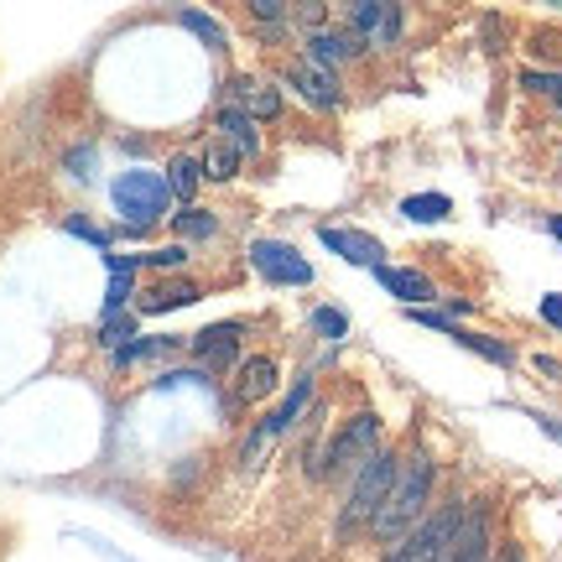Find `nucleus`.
<instances>
[{"label":"nucleus","mask_w":562,"mask_h":562,"mask_svg":"<svg viewBox=\"0 0 562 562\" xmlns=\"http://www.w3.org/2000/svg\"><path fill=\"white\" fill-rule=\"evenodd\" d=\"M349 16H355L360 32H375V42H391L396 32H402V11H396V5H385V0H360Z\"/></svg>","instance_id":"9b49d317"},{"label":"nucleus","mask_w":562,"mask_h":562,"mask_svg":"<svg viewBox=\"0 0 562 562\" xmlns=\"http://www.w3.org/2000/svg\"><path fill=\"white\" fill-rule=\"evenodd\" d=\"M542 318L552 323V328H562V292H552V297H542Z\"/></svg>","instance_id":"c756f323"},{"label":"nucleus","mask_w":562,"mask_h":562,"mask_svg":"<svg viewBox=\"0 0 562 562\" xmlns=\"http://www.w3.org/2000/svg\"><path fill=\"white\" fill-rule=\"evenodd\" d=\"M214 229H220V224L209 220L203 209H182V214H178V235H193V240H209Z\"/></svg>","instance_id":"412c9836"},{"label":"nucleus","mask_w":562,"mask_h":562,"mask_svg":"<svg viewBox=\"0 0 562 562\" xmlns=\"http://www.w3.org/2000/svg\"><path fill=\"white\" fill-rule=\"evenodd\" d=\"M521 89H537V94H552L562 104V74H521Z\"/></svg>","instance_id":"b1692460"},{"label":"nucleus","mask_w":562,"mask_h":562,"mask_svg":"<svg viewBox=\"0 0 562 562\" xmlns=\"http://www.w3.org/2000/svg\"><path fill=\"white\" fill-rule=\"evenodd\" d=\"M178 21L188 26V32H199V37L209 42V47H224V26H220V21H209L203 11H182Z\"/></svg>","instance_id":"aec40b11"},{"label":"nucleus","mask_w":562,"mask_h":562,"mask_svg":"<svg viewBox=\"0 0 562 562\" xmlns=\"http://www.w3.org/2000/svg\"><path fill=\"white\" fill-rule=\"evenodd\" d=\"M281 94H256V115H277Z\"/></svg>","instance_id":"473e14b6"},{"label":"nucleus","mask_w":562,"mask_h":562,"mask_svg":"<svg viewBox=\"0 0 562 562\" xmlns=\"http://www.w3.org/2000/svg\"><path fill=\"white\" fill-rule=\"evenodd\" d=\"M453 339L463 344V349H474V355H484V360H495V364H516V349L510 344H501V339H484V334H453Z\"/></svg>","instance_id":"f3484780"},{"label":"nucleus","mask_w":562,"mask_h":562,"mask_svg":"<svg viewBox=\"0 0 562 562\" xmlns=\"http://www.w3.org/2000/svg\"><path fill=\"white\" fill-rule=\"evenodd\" d=\"M68 235H79V240H89V245H110V235H104V229H94L89 220H68Z\"/></svg>","instance_id":"cd10ccee"},{"label":"nucleus","mask_w":562,"mask_h":562,"mask_svg":"<svg viewBox=\"0 0 562 562\" xmlns=\"http://www.w3.org/2000/svg\"><path fill=\"white\" fill-rule=\"evenodd\" d=\"M188 302H199V286H193V281H167V286H157L140 307H146V313H172V307H188Z\"/></svg>","instance_id":"2eb2a0df"},{"label":"nucleus","mask_w":562,"mask_h":562,"mask_svg":"<svg viewBox=\"0 0 562 562\" xmlns=\"http://www.w3.org/2000/svg\"><path fill=\"white\" fill-rule=\"evenodd\" d=\"M110 261V292H104V318H115L131 297V277H136V256H104Z\"/></svg>","instance_id":"f8f14e48"},{"label":"nucleus","mask_w":562,"mask_h":562,"mask_svg":"<svg viewBox=\"0 0 562 562\" xmlns=\"http://www.w3.org/2000/svg\"><path fill=\"white\" fill-rule=\"evenodd\" d=\"M402 214L417 224H438L453 214V203L442 199V193H412V199H402Z\"/></svg>","instance_id":"dca6fc26"},{"label":"nucleus","mask_w":562,"mask_h":562,"mask_svg":"<svg viewBox=\"0 0 562 562\" xmlns=\"http://www.w3.org/2000/svg\"><path fill=\"white\" fill-rule=\"evenodd\" d=\"M427 495H432V459H427V453H412L406 463H396L391 495H385V505L375 510L370 531H375L381 542H396L406 526L422 521V510H427Z\"/></svg>","instance_id":"f257e3e1"},{"label":"nucleus","mask_w":562,"mask_h":562,"mask_svg":"<svg viewBox=\"0 0 562 562\" xmlns=\"http://www.w3.org/2000/svg\"><path fill=\"white\" fill-rule=\"evenodd\" d=\"M396 453H370L360 463V480L349 490V505H344V531H355V526H370L375 521V510L385 505L391 495V480H396Z\"/></svg>","instance_id":"7ed1b4c3"},{"label":"nucleus","mask_w":562,"mask_h":562,"mask_svg":"<svg viewBox=\"0 0 562 562\" xmlns=\"http://www.w3.org/2000/svg\"><path fill=\"white\" fill-rule=\"evenodd\" d=\"M375 277H381V286L391 292V297L412 302V307H422V302H432V297H438V292H432V281L422 277V271H406V266H381Z\"/></svg>","instance_id":"1a4fd4ad"},{"label":"nucleus","mask_w":562,"mask_h":562,"mask_svg":"<svg viewBox=\"0 0 562 562\" xmlns=\"http://www.w3.org/2000/svg\"><path fill=\"white\" fill-rule=\"evenodd\" d=\"M220 125H224V136L240 146V157H256V131H250V121H245L240 110H224Z\"/></svg>","instance_id":"6ab92c4d"},{"label":"nucleus","mask_w":562,"mask_h":562,"mask_svg":"<svg viewBox=\"0 0 562 562\" xmlns=\"http://www.w3.org/2000/svg\"><path fill=\"white\" fill-rule=\"evenodd\" d=\"M375 432H381V422L370 417V412H360L355 422H344V432L334 438L328 459H323V474H339V469H349L355 459H364V453L375 448Z\"/></svg>","instance_id":"423d86ee"},{"label":"nucleus","mask_w":562,"mask_h":562,"mask_svg":"<svg viewBox=\"0 0 562 562\" xmlns=\"http://www.w3.org/2000/svg\"><path fill=\"white\" fill-rule=\"evenodd\" d=\"M313 328H318L323 339H344V334H349V323H344L339 307H318V313H313Z\"/></svg>","instance_id":"4be33fe9"},{"label":"nucleus","mask_w":562,"mask_h":562,"mask_svg":"<svg viewBox=\"0 0 562 562\" xmlns=\"http://www.w3.org/2000/svg\"><path fill=\"white\" fill-rule=\"evenodd\" d=\"M495 562H526V558H521V547H505V552H501Z\"/></svg>","instance_id":"72a5a7b5"},{"label":"nucleus","mask_w":562,"mask_h":562,"mask_svg":"<svg viewBox=\"0 0 562 562\" xmlns=\"http://www.w3.org/2000/svg\"><path fill=\"white\" fill-rule=\"evenodd\" d=\"M344 53H349V42H344V37H313V58H323V63H339Z\"/></svg>","instance_id":"a878e982"},{"label":"nucleus","mask_w":562,"mask_h":562,"mask_svg":"<svg viewBox=\"0 0 562 562\" xmlns=\"http://www.w3.org/2000/svg\"><path fill=\"white\" fill-rule=\"evenodd\" d=\"M240 323H209L203 334H193V355L203 364H229L235 360V344H240Z\"/></svg>","instance_id":"6e6552de"},{"label":"nucleus","mask_w":562,"mask_h":562,"mask_svg":"<svg viewBox=\"0 0 562 562\" xmlns=\"http://www.w3.org/2000/svg\"><path fill=\"white\" fill-rule=\"evenodd\" d=\"M146 261H151V266H161V271H172V266H182V261H188V250H182V245H167V250H151Z\"/></svg>","instance_id":"bb28decb"},{"label":"nucleus","mask_w":562,"mask_h":562,"mask_svg":"<svg viewBox=\"0 0 562 562\" xmlns=\"http://www.w3.org/2000/svg\"><path fill=\"white\" fill-rule=\"evenodd\" d=\"M307 396H313V385H307V381L292 385V391H286V402H281L277 412H271V417H266L261 438H277V432H286V427H292V417H297L302 406H307Z\"/></svg>","instance_id":"4468645a"},{"label":"nucleus","mask_w":562,"mask_h":562,"mask_svg":"<svg viewBox=\"0 0 562 562\" xmlns=\"http://www.w3.org/2000/svg\"><path fill=\"white\" fill-rule=\"evenodd\" d=\"M125 334H131V323L125 318H104V344H121Z\"/></svg>","instance_id":"7c9ffc66"},{"label":"nucleus","mask_w":562,"mask_h":562,"mask_svg":"<svg viewBox=\"0 0 562 562\" xmlns=\"http://www.w3.org/2000/svg\"><path fill=\"white\" fill-rule=\"evenodd\" d=\"M161 349H167V344H161V339H136V344H121V349H115V364L146 360V355H161Z\"/></svg>","instance_id":"5701e85b"},{"label":"nucleus","mask_w":562,"mask_h":562,"mask_svg":"<svg viewBox=\"0 0 562 562\" xmlns=\"http://www.w3.org/2000/svg\"><path fill=\"white\" fill-rule=\"evenodd\" d=\"M235 167H240V157H235V151H214V157L203 161V178H235Z\"/></svg>","instance_id":"393cba45"},{"label":"nucleus","mask_w":562,"mask_h":562,"mask_svg":"<svg viewBox=\"0 0 562 562\" xmlns=\"http://www.w3.org/2000/svg\"><path fill=\"white\" fill-rule=\"evenodd\" d=\"M271 391H277V360H266V355L245 360L240 375H235V396L240 402H266Z\"/></svg>","instance_id":"9d476101"},{"label":"nucleus","mask_w":562,"mask_h":562,"mask_svg":"<svg viewBox=\"0 0 562 562\" xmlns=\"http://www.w3.org/2000/svg\"><path fill=\"white\" fill-rule=\"evenodd\" d=\"M292 83H297L313 104H323V110H334V104H339V83H334V74H328V68H313V63H307V68H297V74H292Z\"/></svg>","instance_id":"ddd939ff"},{"label":"nucleus","mask_w":562,"mask_h":562,"mask_svg":"<svg viewBox=\"0 0 562 562\" xmlns=\"http://www.w3.org/2000/svg\"><path fill=\"white\" fill-rule=\"evenodd\" d=\"M463 516H469V505H448L442 516H427V521L412 531L402 542V552H391L385 562H438L442 558V547L459 537V526H463Z\"/></svg>","instance_id":"20e7f679"},{"label":"nucleus","mask_w":562,"mask_h":562,"mask_svg":"<svg viewBox=\"0 0 562 562\" xmlns=\"http://www.w3.org/2000/svg\"><path fill=\"white\" fill-rule=\"evenodd\" d=\"M323 245H328V250H334V256H344V261L349 266H370V271H381V240H375V235H360V229H323L318 235Z\"/></svg>","instance_id":"0eeeda50"},{"label":"nucleus","mask_w":562,"mask_h":562,"mask_svg":"<svg viewBox=\"0 0 562 562\" xmlns=\"http://www.w3.org/2000/svg\"><path fill=\"white\" fill-rule=\"evenodd\" d=\"M547 229H552V235L562 240V214H552V220H547Z\"/></svg>","instance_id":"f704fd0d"},{"label":"nucleus","mask_w":562,"mask_h":562,"mask_svg":"<svg viewBox=\"0 0 562 562\" xmlns=\"http://www.w3.org/2000/svg\"><path fill=\"white\" fill-rule=\"evenodd\" d=\"M79 537H83V542H89V547H94L100 558H110V562H131V558H125V552H115V547L104 542V537H94V531H79Z\"/></svg>","instance_id":"c85d7f7f"},{"label":"nucleus","mask_w":562,"mask_h":562,"mask_svg":"<svg viewBox=\"0 0 562 562\" xmlns=\"http://www.w3.org/2000/svg\"><path fill=\"white\" fill-rule=\"evenodd\" d=\"M199 178H203V167L193 157H178L172 167H167V188L178 193V199H193V188H199Z\"/></svg>","instance_id":"a211bd4d"},{"label":"nucleus","mask_w":562,"mask_h":562,"mask_svg":"<svg viewBox=\"0 0 562 562\" xmlns=\"http://www.w3.org/2000/svg\"><path fill=\"white\" fill-rule=\"evenodd\" d=\"M250 11L261 21H281V0H250Z\"/></svg>","instance_id":"2f4dec72"},{"label":"nucleus","mask_w":562,"mask_h":562,"mask_svg":"<svg viewBox=\"0 0 562 562\" xmlns=\"http://www.w3.org/2000/svg\"><path fill=\"white\" fill-rule=\"evenodd\" d=\"M110 199H115V209L125 214V224L131 229H146V224H157L161 214H167V199H172V188H167V178L161 172H121L115 178V188H110Z\"/></svg>","instance_id":"f03ea898"},{"label":"nucleus","mask_w":562,"mask_h":562,"mask_svg":"<svg viewBox=\"0 0 562 562\" xmlns=\"http://www.w3.org/2000/svg\"><path fill=\"white\" fill-rule=\"evenodd\" d=\"M250 266H256L266 281H277V286H307V281H313V266L281 240H256L250 245Z\"/></svg>","instance_id":"39448f33"}]
</instances>
